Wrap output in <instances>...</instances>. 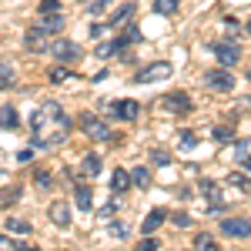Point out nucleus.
Wrapping results in <instances>:
<instances>
[{
	"label": "nucleus",
	"mask_w": 251,
	"mask_h": 251,
	"mask_svg": "<svg viewBox=\"0 0 251 251\" xmlns=\"http://www.w3.org/2000/svg\"><path fill=\"white\" fill-rule=\"evenodd\" d=\"M71 137V117L57 100H44L30 117V144L34 148H57Z\"/></svg>",
	"instance_id": "f257e3e1"
},
{
	"label": "nucleus",
	"mask_w": 251,
	"mask_h": 251,
	"mask_svg": "<svg viewBox=\"0 0 251 251\" xmlns=\"http://www.w3.org/2000/svg\"><path fill=\"white\" fill-rule=\"evenodd\" d=\"M77 124H80V131H84L87 137H94V141H107V137H111V127H107L97 114H91V111H80Z\"/></svg>",
	"instance_id": "f03ea898"
},
{
	"label": "nucleus",
	"mask_w": 251,
	"mask_h": 251,
	"mask_svg": "<svg viewBox=\"0 0 251 251\" xmlns=\"http://www.w3.org/2000/svg\"><path fill=\"white\" fill-rule=\"evenodd\" d=\"M211 50H214V57H218L221 67H234L241 60V47L234 40H218V44H211Z\"/></svg>",
	"instance_id": "7ed1b4c3"
},
{
	"label": "nucleus",
	"mask_w": 251,
	"mask_h": 251,
	"mask_svg": "<svg viewBox=\"0 0 251 251\" xmlns=\"http://www.w3.org/2000/svg\"><path fill=\"white\" fill-rule=\"evenodd\" d=\"M161 107H164V111H171V114H188L194 104H191V97L184 94V91H171V94L161 97Z\"/></svg>",
	"instance_id": "20e7f679"
},
{
	"label": "nucleus",
	"mask_w": 251,
	"mask_h": 251,
	"mask_svg": "<svg viewBox=\"0 0 251 251\" xmlns=\"http://www.w3.org/2000/svg\"><path fill=\"white\" fill-rule=\"evenodd\" d=\"M168 74H171V64H168V60H157V64H151V67L137 71L134 84H154V80H164Z\"/></svg>",
	"instance_id": "39448f33"
},
{
	"label": "nucleus",
	"mask_w": 251,
	"mask_h": 251,
	"mask_svg": "<svg viewBox=\"0 0 251 251\" xmlns=\"http://www.w3.org/2000/svg\"><path fill=\"white\" fill-rule=\"evenodd\" d=\"M24 47H27L30 54H44V50L50 47V34H44L37 24H34V27H30V30L24 34Z\"/></svg>",
	"instance_id": "423d86ee"
},
{
	"label": "nucleus",
	"mask_w": 251,
	"mask_h": 251,
	"mask_svg": "<svg viewBox=\"0 0 251 251\" xmlns=\"http://www.w3.org/2000/svg\"><path fill=\"white\" fill-rule=\"evenodd\" d=\"M50 54H54V60H77L80 57V44H74V40H50V47H47Z\"/></svg>",
	"instance_id": "0eeeda50"
},
{
	"label": "nucleus",
	"mask_w": 251,
	"mask_h": 251,
	"mask_svg": "<svg viewBox=\"0 0 251 251\" xmlns=\"http://www.w3.org/2000/svg\"><path fill=\"white\" fill-rule=\"evenodd\" d=\"M107 114L117 117V121H131V124H134L137 114H141V104H137V100H114V104L107 107Z\"/></svg>",
	"instance_id": "6e6552de"
},
{
	"label": "nucleus",
	"mask_w": 251,
	"mask_h": 251,
	"mask_svg": "<svg viewBox=\"0 0 251 251\" xmlns=\"http://www.w3.org/2000/svg\"><path fill=\"white\" fill-rule=\"evenodd\" d=\"M204 84H208L211 91L228 94V91L234 87V74H231V71H208V74H204Z\"/></svg>",
	"instance_id": "1a4fd4ad"
},
{
	"label": "nucleus",
	"mask_w": 251,
	"mask_h": 251,
	"mask_svg": "<svg viewBox=\"0 0 251 251\" xmlns=\"http://www.w3.org/2000/svg\"><path fill=\"white\" fill-rule=\"evenodd\" d=\"M221 231L228 234V238H248L251 221H245V218H221Z\"/></svg>",
	"instance_id": "9d476101"
},
{
	"label": "nucleus",
	"mask_w": 251,
	"mask_h": 251,
	"mask_svg": "<svg viewBox=\"0 0 251 251\" xmlns=\"http://www.w3.org/2000/svg\"><path fill=\"white\" fill-rule=\"evenodd\" d=\"M47 214H50V221H54L57 228H67V225H71V208H67L64 201H54Z\"/></svg>",
	"instance_id": "9b49d317"
},
{
	"label": "nucleus",
	"mask_w": 251,
	"mask_h": 251,
	"mask_svg": "<svg viewBox=\"0 0 251 251\" xmlns=\"http://www.w3.org/2000/svg\"><path fill=\"white\" fill-rule=\"evenodd\" d=\"M164 221H168V211H164V208H154V211H151L148 218H144V225H141V231H144V234H154L157 228L164 225Z\"/></svg>",
	"instance_id": "f8f14e48"
},
{
	"label": "nucleus",
	"mask_w": 251,
	"mask_h": 251,
	"mask_svg": "<svg viewBox=\"0 0 251 251\" xmlns=\"http://www.w3.org/2000/svg\"><path fill=\"white\" fill-rule=\"evenodd\" d=\"M124 47H127V40H124V37H114V40H107V44H100V47H97V57H100V60L117 57Z\"/></svg>",
	"instance_id": "ddd939ff"
},
{
	"label": "nucleus",
	"mask_w": 251,
	"mask_h": 251,
	"mask_svg": "<svg viewBox=\"0 0 251 251\" xmlns=\"http://www.w3.org/2000/svg\"><path fill=\"white\" fill-rule=\"evenodd\" d=\"M37 27L44 34H57V30H64V17H60V14H40Z\"/></svg>",
	"instance_id": "4468645a"
},
{
	"label": "nucleus",
	"mask_w": 251,
	"mask_h": 251,
	"mask_svg": "<svg viewBox=\"0 0 251 251\" xmlns=\"http://www.w3.org/2000/svg\"><path fill=\"white\" fill-rule=\"evenodd\" d=\"M127 188H131V171L117 168V171L111 174V191H114V194H124Z\"/></svg>",
	"instance_id": "2eb2a0df"
},
{
	"label": "nucleus",
	"mask_w": 251,
	"mask_h": 251,
	"mask_svg": "<svg viewBox=\"0 0 251 251\" xmlns=\"http://www.w3.org/2000/svg\"><path fill=\"white\" fill-rule=\"evenodd\" d=\"M0 127L3 131H14V127H20V114H17V107H0Z\"/></svg>",
	"instance_id": "dca6fc26"
},
{
	"label": "nucleus",
	"mask_w": 251,
	"mask_h": 251,
	"mask_svg": "<svg viewBox=\"0 0 251 251\" xmlns=\"http://www.w3.org/2000/svg\"><path fill=\"white\" fill-rule=\"evenodd\" d=\"M131 14H134V3H121L114 10V17H107V27H124L131 20Z\"/></svg>",
	"instance_id": "f3484780"
},
{
	"label": "nucleus",
	"mask_w": 251,
	"mask_h": 251,
	"mask_svg": "<svg viewBox=\"0 0 251 251\" xmlns=\"http://www.w3.org/2000/svg\"><path fill=\"white\" fill-rule=\"evenodd\" d=\"M74 201H77L80 211H91V208H94V204H91V201H94V191H91L87 184H77V191H74Z\"/></svg>",
	"instance_id": "a211bd4d"
},
{
	"label": "nucleus",
	"mask_w": 251,
	"mask_h": 251,
	"mask_svg": "<svg viewBox=\"0 0 251 251\" xmlns=\"http://www.w3.org/2000/svg\"><path fill=\"white\" fill-rule=\"evenodd\" d=\"M80 171H84V177H97V174H100V154H97V151H91V154L84 157Z\"/></svg>",
	"instance_id": "6ab92c4d"
},
{
	"label": "nucleus",
	"mask_w": 251,
	"mask_h": 251,
	"mask_svg": "<svg viewBox=\"0 0 251 251\" xmlns=\"http://www.w3.org/2000/svg\"><path fill=\"white\" fill-rule=\"evenodd\" d=\"M194 251H221V245H218V241H214L211 234H194Z\"/></svg>",
	"instance_id": "aec40b11"
},
{
	"label": "nucleus",
	"mask_w": 251,
	"mask_h": 251,
	"mask_svg": "<svg viewBox=\"0 0 251 251\" xmlns=\"http://www.w3.org/2000/svg\"><path fill=\"white\" fill-rule=\"evenodd\" d=\"M177 0H154V14H161V17H171V14H177Z\"/></svg>",
	"instance_id": "412c9836"
},
{
	"label": "nucleus",
	"mask_w": 251,
	"mask_h": 251,
	"mask_svg": "<svg viewBox=\"0 0 251 251\" xmlns=\"http://www.w3.org/2000/svg\"><path fill=\"white\" fill-rule=\"evenodd\" d=\"M7 231H14V234H30L34 228H30V221H24V218H7Z\"/></svg>",
	"instance_id": "4be33fe9"
},
{
	"label": "nucleus",
	"mask_w": 251,
	"mask_h": 251,
	"mask_svg": "<svg viewBox=\"0 0 251 251\" xmlns=\"http://www.w3.org/2000/svg\"><path fill=\"white\" fill-rule=\"evenodd\" d=\"M74 77V71H67V67H50L47 71V80L50 84H64V80H71Z\"/></svg>",
	"instance_id": "5701e85b"
},
{
	"label": "nucleus",
	"mask_w": 251,
	"mask_h": 251,
	"mask_svg": "<svg viewBox=\"0 0 251 251\" xmlns=\"http://www.w3.org/2000/svg\"><path fill=\"white\" fill-rule=\"evenodd\" d=\"M131 184H137V188H151V171H148V168H134Z\"/></svg>",
	"instance_id": "b1692460"
},
{
	"label": "nucleus",
	"mask_w": 251,
	"mask_h": 251,
	"mask_svg": "<svg viewBox=\"0 0 251 251\" xmlns=\"http://www.w3.org/2000/svg\"><path fill=\"white\" fill-rule=\"evenodd\" d=\"M211 137H214V141H231L234 127H231V124H218V127H211Z\"/></svg>",
	"instance_id": "393cba45"
},
{
	"label": "nucleus",
	"mask_w": 251,
	"mask_h": 251,
	"mask_svg": "<svg viewBox=\"0 0 251 251\" xmlns=\"http://www.w3.org/2000/svg\"><path fill=\"white\" fill-rule=\"evenodd\" d=\"M151 161L164 168V164H171V151H164V148H154V151H151Z\"/></svg>",
	"instance_id": "a878e982"
},
{
	"label": "nucleus",
	"mask_w": 251,
	"mask_h": 251,
	"mask_svg": "<svg viewBox=\"0 0 251 251\" xmlns=\"http://www.w3.org/2000/svg\"><path fill=\"white\" fill-rule=\"evenodd\" d=\"M107 10V0H87V14L97 17V14H104Z\"/></svg>",
	"instance_id": "bb28decb"
},
{
	"label": "nucleus",
	"mask_w": 251,
	"mask_h": 251,
	"mask_svg": "<svg viewBox=\"0 0 251 251\" xmlns=\"http://www.w3.org/2000/svg\"><path fill=\"white\" fill-rule=\"evenodd\" d=\"M40 14H60V0H40Z\"/></svg>",
	"instance_id": "cd10ccee"
},
{
	"label": "nucleus",
	"mask_w": 251,
	"mask_h": 251,
	"mask_svg": "<svg viewBox=\"0 0 251 251\" xmlns=\"http://www.w3.org/2000/svg\"><path fill=\"white\" fill-rule=\"evenodd\" d=\"M17 194H20V188H10V191H3V194H0V208H7L10 201H17Z\"/></svg>",
	"instance_id": "c85d7f7f"
},
{
	"label": "nucleus",
	"mask_w": 251,
	"mask_h": 251,
	"mask_svg": "<svg viewBox=\"0 0 251 251\" xmlns=\"http://www.w3.org/2000/svg\"><path fill=\"white\" fill-rule=\"evenodd\" d=\"M37 188L40 191H50V174L47 171H37Z\"/></svg>",
	"instance_id": "c756f323"
},
{
	"label": "nucleus",
	"mask_w": 251,
	"mask_h": 251,
	"mask_svg": "<svg viewBox=\"0 0 251 251\" xmlns=\"http://www.w3.org/2000/svg\"><path fill=\"white\" fill-rule=\"evenodd\" d=\"M121 37L127 40V44H137V40H141V30H137V27H127V30L121 34Z\"/></svg>",
	"instance_id": "7c9ffc66"
},
{
	"label": "nucleus",
	"mask_w": 251,
	"mask_h": 251,
	"mask_svg": "<svg viewBox=\"0 0 251 251\" xmlns=\"http://www.w3.org/2000/svg\"><path fill=\"white\" fill-rule=\"evenodd\" d=\"M161 245H157V238H144L141 245H137V251H157Z\"/></svg>",
	"instance_id": "2f4dec72"
},
{
	"label": "nucleus",
	"mask_w": 251,
	"mask_h": 251,
	"mask_svg": "<svg viewBox=\"0 0 251 251\" xmlns=\"http://www.w3.org/2000/svg\"><path fill=\"white\" fill-rule=\"evenodd\" d=\"M171 221H174V225H177V228H188V225H191V214L177 211V214H174V218H171Z\"/></svg>",
	"instance_id": "473e14b6"
},
{
	"label": "nucleus",
	"mask_w": 251,
	"mask_h": 251,
	"mask_svg": "<svg viewBox=\"0 0 251 251\" xmlns=\"http://www.w3.org/2000/svg\"><path fill=\"white\" fill-rule=\"evenodd\" d=\"M231 184H238V188H245V191L251 188V181L245 177V174H231Z\"/></svg>",
	"instance_id": "72a5a7b5"
},
{
	"label": "nucleus",
	"mask_w": 251,
	"mask_h": 251,
	"mask_svg": "<svg viewBox=\"0 0 251 251\" xmlns=\"http://www.w3.org/2000/svg\"><path fill=\"white\" fill-rule=\"evenodd\" d=\"M17 161H20V164H27V161H34V144H30V148H24V151L17 154Z\"/></svg>",
	"instance_id": "f704fd0d"
},
{
	"label": "nucleus",
	"mask_w": 251,
	"mask_h": 251,
	"mask_svg": "<svg viewBox=\"0 0 251 251\" xmlns=\"http://www.w3.org/2000/svg\"><path fill=\"white\" fill-rule=\"evenodd\" d=\"M107 231L114 234V238H124V234H127V231H124V225H117V221H111V225H107Z\"/></svg>",
	"instance_id": "c9c22d12"
},
{
	"label": "nucleus",
	"mask_w": 251,
	"mask_h": 251,
	"mask_svg": "<svg viewBox=\"0 0 251 251\" xmlns=\"http://www.w3.org/2000/svg\"><path fill=\"white\" fill-rule=\"evenodd\" d=\"M194 144H198V137L184 131V134H181V148H194Z\"/></svg>",
	"instance_id": "e433bc0d"
},
{
	"label": "nucleus",
	"mask_w": 251,
	"mask_h": 251,
	"mask_svg": "<svg viewBox=\"0 0 251 251\" xmlns=\"http://www.w3.org/2000/svg\"><path fill=\"white\" fill-rule=\"evenodd\" d=\"M117 211V204H107V208H100V218H104V221H107V218H111V214Z\"/></svg>",
	"instance_id": "4c0bfd02"
},
{
	"label": "nucleus",
	"mask_w": 251,
	"mask_h": 251,
	"mask_svg": "<svg viewBox=\"0 0 251 251\" xmlns=\"http://www.w3.org/2000/svg\"><path fill=\"white\" fill-rule=\"evenodd\" d=\"M238 164H241L245 171H251V154H241V157H238Z\"/></svg>",
	"instance_id": "58836bf2"
},
{
	"label": "nucleus",
	"mask_w": 251,
	"mask_h": 251,
	"mask_svg": "<svg viewBox=\"0 0 251 251\" xmlns=\"http://www.w3.org/2000/svg\"><path fill=\"white\" fill-rule=\"evenodd\" d=\"M225 27H228V30H231V34H238V30H241V27H238V20H231V17L225 20Z\"/></svg>",
	"instance_id": "ea45409f"
},
{
	"label": "nucleus",
	"mask_w": 251,
	"mask_h": 251,
	"mask_svg": "<svg viewBox=\"0 0 251 251\" xmlns=\"http://www.w3.org/2000/svg\"><path fill=\"white\" fill-rule=\"evenodd\" d=\"M0 248H7V238H3V234H0Z\"/></svg>",
	"instance_id": "a19ab883"
},
{
	"label": "nucleus",
	"mask_w": 251,
	"mask_h": 251,
	"mask_svg": "<svg viewBox=\"0 0 251 251\" xmlns=\"http://www.w3.org/2000/svg\"><path fill=\"white\" fill-rule=\"evenodd\" d=\"M248 34H251V20H248Z\"/></svg>",
	"instance_id": "79ce46f5"
},
{
	"label": "nucleus",
	"mask_w": 251,
	"mask_h": 251,
	"mask_svg": "<svg viewBox=\"0 0 251 251\" xmlns=\"http://www.w3.org/2000/svg\"><path fill=\"white\" fill-rule=\"evenodd\" d=\"M248 77H251V74H248Z\"/></svg>",
	"instance_id": "37998d69"
}]
</instances>
